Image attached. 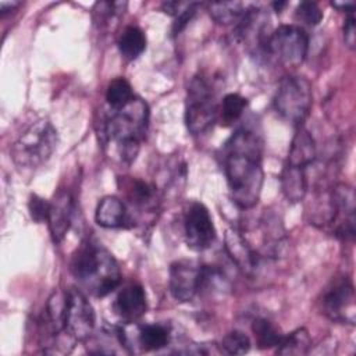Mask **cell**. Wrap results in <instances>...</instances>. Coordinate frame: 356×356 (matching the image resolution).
<instances>
[{
    "mask_svg": "<svg viewBox=\"0 0 356 356\" xmlns=\"http://www.w3.org/2000/svg\"><path fill=\"white\" fill-rule=\"evenodd\" d=\"M224 172L234 203L248 210L257 204L263 188V146L260 136L238 129L224 147Z\"/></svg>",
    "mask_w": 356,
    "mask_h": 356,
    "instance_id": "cell-1",
    "label": "cell"
},
{
    "mask_svg": "<svg viewBox=\"0 0 356 356\" xmlns=\"http://www.w3.org/2000/svg\"><path fill=\"white\" fill-rule=\"evenodd\" d=\"M149 125L147 104L135 97L128 106L113 110L100 127L103 146L121 163H132Z\"/></svg>",
    "mask_w": 356,
    "mask_h": 356,
    "instance_id": "cell-2",
    "label": "cell"
},
{
    "mask_svg": "<svg viewBox=\"0 0 356 356\" xmlns=\"http://www.w3.org/2000/svg\"><path fill=\"white\" fill-rule=\"evenodd\" d=\"M70 270L78 284L96 298L107 296L121 282L115 257L102 243L93 241H85L76 249Z\"/></svg>",
    "mask_w": 356,
    "mask_h": 356,
    "instance_id": "cell-3",
    "label": "cell"
},
{
    "mask_svg": "<svg viewBox=\"0 0 356 356\" xmlns=\"http://www.w3.org/2000/svg\"><path fill=\"white\" fill-rule=\"evenodd\" d=\"M58 143L57 129L49 120L32 122L11 146V157L18 168L33 170L43 165Z\"/></svg>",
    "mask_w": 356,
    "mask_h": 356,
    "instance_id": "cell-4",
    "label": "cell"
},
{
    "mask_svg": "<svg viewBox=\"0 0 356 356\" xmlns=\"http://www.w3.org/2000/svg\"><path fill=\"white\" fill-rule=\"evenodd\" d=\"M218 118V104L213 83L203 74L195 75L188 86L185 124L192 135L207 132Z\"/></svg>",
    "mask_w": 356,
    "mask_h": 356,
    "instance_id": "cell-5",
    "label": "cell"
},
{
    "mask_svg": "<svg viewBox=\"0 0 356 356\" xmlns=\"http://www.w3.org/2000/svg\"><path fill=\"white\" fill-rule=\"evenodd\" d=\"M313 104L312 83L300 75H286L280 81L274 96V108L292 125L302 127Z\"/></svg>",
    "mask_w": 356,
    "mask_h": 356,
    "instance_id": "cell-6",
    "label": "cell"
},
{
    "mask_svg": "<svg viewBox=\"0 0 356 356\" xmlns=\"http://www.w3.org/2000/svg\"><path fill=\"white\" fill-rule=\"evenodd\" d=\"M263 49L284 67H299L309 51V36L298 25H280L268 33Z\"/></svg>",
    "mask_w": 356,
    "mask_h": 356,
    "instance_id": "cell-7",
    "label": "cell"
},
{
    "mask_svg": "<svg viewBox=\"0 0 356 356\" xmlns=\"http://www.w3.org/2000/svg\"><path fill=\"white\" fill-rule=\"evenodd\" d=\"M96 314L93 306L78 288L65 291V303L63 314L64 335L72 342L88 341L95 330Z\"/></svg>",
    "mask_w": 356,
    "mask_h": 356,
    "instance_id": "cell-8",
    "label": "cell"
},
{
    "mask_svg": "<svg viewBox=\"0 0 356 356\" xmlns=\"http://www.w3.org/2000/svg\"><path fill=\"white\" fill-rule=\"evenodd\" d=\"M321 313L335 323H355V289L349 277L339 275L323 289L320 298Z\"/></svg>",
    "mask_w": 356,
    "mask_h": 356,
    "instance_id": "cell-9",
    "label": "cell"
},
{
    "mask_svg": "<svg viewBox=\"0 0 356 356\" xmlns=\"http://www.w3.org/2000/svg\"><path fill=\"white\" fill-rule=\"evenodd\" d=\"M327 221L332 234L343 241L355 238V192L348 184H338L328 196Z\"/></svg>",
    "mask_w": 356,
    "mask_h": 356,
    "instance_id": "cell-10",
    "label": "cell"
},
{
    "mask_svg": "<svg viewBox=\"0 0 356 356\" xmlns=\"http://www.w3.org/2000/svg\"><path fill=\"white\" fill-rule=\"evenodd\" d=\"M184 238L189 249L203 252L216 239V228L207 207L200 202H191L184 216Z\"/></svg>",
    "mask_w": 356,
    "mask_h": 356,
    "instance_id": "cell-11",
    "label": "cell"
},
{
    "mask_svg": "<svg viewBox=\"0 0 356 356\" xmlns=\"http://www.w3.org/2000/svg\"><path fill=\"white\" fill-rule=\"evenodd\" d=\"M202 280L203 266L193 260H177L170 266L168 289L179 303L193 300L202 291Z\"/></svg>",
    "mask_w": 356,
    "mask_h": 356,
    "instance_id": "cell-12",
    "label": "cell"
},
{
    "mask_svg": "<svg viewBox=\"0 0 356 356\" xmlns=\"http://www.w3.org/2000/svg\"><path fill=\"white\" fill-rule=\"evenodd\" d=\"M224 241L225 250L232 261L238 266V268H241L243 274L254 275L264 260L257 249L253 248L246 236L235 228H229L225 231Z\"/></svg>",
    "mask_w": 356,
    "mask_h": 356,
    "instance_id": "cell-13",
    "label": "cell"
},
{
    "mask_svg": "<svg viewBox=\"0 0 356 356\" xmlns=\"http://www.w3.org/2000/svg\"><path fill=\"white\" fill-rule=\"evenodd\" d=\"M72 211H74V199L71 193L65 189H60L53 200L50 202V211H49V229L51 238L56 243L61 242L71 227L72 221Z\"/></svg>",
    "mask_w": 356,
    "mask_h": 356,
    "instance_id": "cell-14",
    "label": "cell"
},
{
    "mask_svg": "<svg viewBox=\"0 0 356 356\" xmlns=\"http://www.w3.org/2000/svg\"><path fill=\"white\" fill-rule=\"evenodd\" d=\"M114 312L117 316L125 323H135L139 320L147 307L146 292L139 284H129L124 286L115 300H114Z\"/></svg>",
    "mask_w": 356,
    "mask_h": 356,
    "instance_id": "cell-15",
    "label": "cell"
},
{
    "mask_svg": "<svg viewBox=\"0 0 356 356\" xmlns=\"http://www.w3.org/2000/svg\"><path fill=\"white\" fill-rule=\"evenodd\" d=\"M260 231L263 236V248L260 249L261 256L264 259L278 257L286 245L282 221L278 218V216L266 210L260 220Z\"/></svg>",
    "mask_w": 356,
    "mask_h": 356,
    "instance_id": "cell-16",
    "label": "cell"
},
{
    "mask_svg": "<svg viewBox=\"0 0 356 356\" xmlns=\"http://www.w3.org/2000/svg\"><path fill=\"white\" fill-rule=\"evenodd\" d=\"M307 168L285 163L281 171L280 184L284 197L291 203H299L307 193Z\"/></svg>",
    "mask_w": 356,
    "mask_h": 356,
    "instance_id": "cell-17",
    "label": "cell"
},
{
    "mask_svg": "<svg viewBox=\"0 0 356 356\" xmlns=\"http://www.w3.org/2000/svg\"><path fill=\"white\" fill-rule=\"evenodd\" d=\"M95 220L103 228H120L128 222L129 216L125 203L120 197L108 195L97 203Z\"/></svg>",
    "mask_w": 356,
    "mask_h": 356,
    "instance_id": "cell-18",
    "label": "cell"
},
{
    "mask_svg": "<svg viewBox=\"0 0 356 356\" xmlns=\"http://www.w3.org/2000/svg\"><path fill=\"white\" fill-rule=\"evenodd\" d=\"M316 159V143L312 134L302 125L292 138L286 161L288 164L307 168Z\"/></svg>",
    "mask_w": 356,
    "mask_h": 356,
    "instance_id": "cell-19",
    "label": "cell"
},
{
    "mask_svg": "<svg viewBox=\"0 0 356 356\" xmlns=\"http://www.w3.org/2000/svg\"><path fill=\"white\" fill-rule=\"evenodd\" d=\"M129 204L139 213H153L157 209L156 188L146 181L131 178L124 184Z\"/></svg>",
    "mask_w": 356,
    "mask_h": 356,
    "instance_id": "cell-20",
    "label": "cell"
},
{
    "mask_svg": "<svg viewBox=\"0 0 356 356\" xmlns=\"http://www.w3.org/2000/svg\"><path fill=\"white\" fill-rule=\"evenodd\" d=\"M210 17L221 25L239 24L246 15L250 4L242 1H216L206 4Z\"/></svg>",
    "mask_w": 356,
    "mask_h": 356,
    "instance_id": "cell-21",
    "label": "cell"
},
{
    "mask_svg": "<svg viewBox=\"0 0 356 356\" xmlns=\"http://www.w3.org/2000/svg\"><path fill=\"white\" fill-rule=\"evenodd\" d=\"M170 331L163 324H143L138 327L136 341L139 348L145 352L160 350L165 348L170 342Z\"/></svg>",
    "mask_w": 356,
    "mask_h": 356,
    "instance_id": "cell-22",
    "label": "cell"
},
{
    "mask_svg": "<svg viewBox=\"0 0 356 356\" xmlns=\"http://www.w3.org/2000/svg\"><path fill=\"white\" fill-rule=\"evenodd\" d=\"M118 50L125 60L138 58L146 49V35L135 25H129L122 29L117 40Z\"/></svg>",
    "mask_w": 356,
    "mask_h": 356,
    "instance_id": "cell-23",
    "label": "cell"
},
{
    "mask_svg": "<svg viewBox=\"0 0 356 356\" xmlns=\"http://www.w3.org/2000/svg\"><path fill=\"white\" fill-rule=\"evenodd\" d=\"M310 346H312L310 335L306 328L300 327L286 335H282L280 343L275 346V353L300 356V355H306Z\"/></svg>",
    "mask_w": 356,
    "mask_h": 356,
    "instance_id": "cell-24",
    "label": "cell"
},
{
    "mask_svg": "<svg viewBox=\"0 0 356 356\" xmlns=\"http://www.w3.org/2000/svg\"><path fill=\"white\" fill-rule=\"evenodd\" d=\"M135 99L131 83L125 78H114L106 89V102L111 110H120Z\"/></svg>",
    "mask_w": 356,
    "mask_h": 356,
    "instance_id": "cell-25",
    "label": "cell"
},
{
    "mask_svg": "<svg viewBox=\"0 0 356 356\" xmlns=\"http://www.w3.org/2000/svg\"><path fill=\"white\" fill-rule=\"evenodd\" d=\"M248 106V100L239 93H228L222 97V102L218 107V118L224 127L232 125L235 121L241 118L245 108Z\"/></svg>",
    "mask_w": 356,
    "mask_h": 356,
    "instance_id": "cell-26",
    "label": "cell"
},
{
    "mask_svg": "<svg viewBox=\"0 0 356 356\" xmlns=\"http://www.w3.org/2000/svg\"><path fill=\"white\" fill-rule=\"evenodd\" d=\"M252 331L256 339V345L260 349L275 348L282 338V334L267 318H256L252 324Z\"/></svg>",
    "mask_w": 356,
    "mask_h": 356,
    "instance_id": "cell-27",
    "label": "cell"
},
{
    "mask_svg": "<svg viewBox=\"0 0 356 356\" xmlns=\"http://www.w3.org/2000/svg\"><path fill=\"white\" fill-rule=\"evenodd\" d=\"M220 349L227 355H245L250 349V339L242 331L234 330L224 335L220 342Z\"/></svg>",
    "mask_w": 356,
    "mask_h": 356,
    "instance_id": "cell-28",
    "label": "cell"
},
{
    "mask_svg": "<svg viewBox=\"0 0 356 356\" xmlns=\"http://www.w3.org/2000/svg\"><path fill=\"white\" fill-rule=\"evenodd\" d=\"M127 7L122 1H97L93 6V21L100 26L108 24L117 15H121Z\"/></svg>",
    "mask_w": 356,
    "mask_h": 356,
    "instance_id": "cell-29",
    "label": "cell"
},
{
    "mask_svg": "<svg viewBox=\"0 0 356 356\" xmlns=\"http://www.w3.org/2000/svg\"><path fill=\"white\" fill-rule=\"evenodd\" d=\"M295 17L298 21L314 26L323 19V11L314 1H300L296 7Z\"/></svg>",
    "mask_w": 356,
    "mask_h": 356,
    "instance_id": "cell-30",
    "label": "cell"
},
{
    "mask_svg": "<svg viewBox=\"0 0 356 356\" xmlns=\"http://www.w3.org/2000/svg\"><path fill=\"white\" fill-rule=\"evenodd\" d=\"M28 210L31 214V218L35 222H47L49 218V211H50V202L38 196V195H31L29 202H28Z\"/></svg>",
    "mask_w": 356,
    "mask_h": 356,
    "instance_id": "cell-31",
    "label": "cell"
},
{
    "mask_svg": "<svg viewBox=\"0 0 356 356\" xmlns=\"http://www.w3.org/2000/svg\"><path fill=\"white\" fill-rule=\"evenodd\" d=\"M199 6H200V4L196 3V1H189V3L186 4V7L175 17V21H174V24H172V33H174V35H178V33L188 25V22H189V21L192 19V17L196 14Z\"/></svg>",
    "mask_w": 356,
    "mask_h": 356,
    "instance_id": "cell-32",
    "label": "cell"
},
{
    "mask_svg": "<svg viewBox=\"0 0 356 356\" xmlns=\"http://www.w3.org/2000/svg\"><path fill=\"white\" fill-rule=\"evenodd\" d=\"M355 15L353 13L348 14V17L343 21V42L345 44L353 50L355 44H356V26H355Z\"/></svg>",
    "mask_w": 356,
    "mask_h": 356,
    "instance_id": "cell-33",
    "label": "cell"
},
{
    "mask_svg": "<svg viewBox=\"0 0 356 356\" xmlns=\"http://www.w3.org/2000/svg\"><path fill=\"white\" fill-rule=\"evenodd\" d=\"M331 6L339 11H345L346 14H350L355 11L353 1H331Z\"/></svg>",
    "mask_w": 356,
    "mask_h": 356,
    "instance_id": "cell-34",
    "label": "cell"
},
{
    "mask_svg": "<svg viewBox=\"0 0 356 356\" xmlns=\"http://www.w3.org/2000/svg\"><path fill=\"white\" fill-rule=\"evenodd\" d=\"M18 6H19L18 1H11V3H8V1H1V3H0V11H1V14H6L7 11H11V10H14V8L18 7Z\"/></svg>",
    "mask_w": 356,
    "mask_h": 356,
    "instance_id": "cell-35",
    "label": "cell"
},
{
    "mask_svg": "<svg viewBox=\"0 0 356 356\" xmlns=\"http://www.w3.org/2000/svg\"><path fill=\"white\" fill-rule=\"evenodd\" d=\"M285 6H286L285 1H275V3H273V7L275 8L277 13H280L282 10V7H285Z\"/></svg>",
    "mask_w": 356,
    "mask_h": 356,
    "instance_id": "cell-36",
    "label": "cell"
}]
</instances>
